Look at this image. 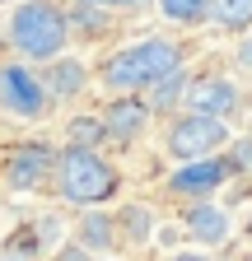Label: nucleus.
<instances>
[{"label": "nucleus", "mask_w": 252, "mask_h": 261, "mask_svg": "<svg viewBox=\"0 0 252 261\" xmlns=\"http://www.w3.org/2000/svg\"><path fill=\"white\" fill-rule=\"evenodd\" d=\"M210 19L229 33L252 28V0H210Z\"/></svg>", "instance_id": "12"}, {"label": "nucleus", "mask_w": 252, "mask_h": 261, "mask_svg": "<svg viewBox=\"0 0 252 261\" xmlns=\"http://www.w3.org/2000/svg\"><path fill=\"white\" fill-rule=\"evenodd\" d=\"M168 70H178V47L164 42V38H149V42H136V47L117 51L103 65V84L117 89V93H131V89L154 84V80L168 75Z\"/></svg>", "instance_id": "2"}, {"label": "nucleus", "mask_w": 252, "mask_h": 261, "mask_svg": "<svg viewBox=\"0 0 252 261\" xmlns=\"http://www.w3.org/2000/svg\"><path fill=\"white\" fill-rule=\"evenodd\" d=\"M238 65H243V70H252V42H243V51H238Z\"/></svg>", "instance_id": "19"}, {"label": "nucleus", "mask_w": 252, "mask_h": 261, "mask_svg": "<svg viewBox=\"0 0 252 261\" xmlns=\"http://www.w3.org/2000/svg\"><path fill=\"white\" fill-rule=\"evenodd\" d=\"M103 121H108V136H121V140H126V136H136V130L149 121V103H136V98H126V93H121L117 103L108 108Z\"/></svg>", "instance_id": "10"}, {"label": "nucleus", "mask_w": 252, "mask_h": 261, "mask_svg": "<svg viewBox=\"0 0 252 261\" xmlns=\"http://www.w3.org/2000/svg\"><path fill=\"white\" fill-rule=\"evenodd\" d=\"M56 177H61V196H66L70 205H98V201H108V196H117L112 163H103L84 145H70L56 159Z\"/></svg>", "instance_id": "3"}, {"label": "nucleus", "mask_w": 252, "mask_h": 261, "mask_svg": "<svg viewBox=\"0 0 252 261\" xmlns=\"http://www.w3.org/2000/svg\"><path fill=\"white\" fill-rule=\"evenodd\" d=\"M187 228H192V238H196V243L215 247V243H224V238H229V215L219 210V205H210V201H201V205L187 210Z\"/></svg>", "instance_id": "9"}, {"label": "nucleus", "mask_w": 252, "mask_h": 261, "mask_svg": "<svg viewBox=\"0 0 252 261\" xmlns=\"http://www.w3.org/2000/svg\"><path fill=\"white\" fill-rule=\"evenodd\" d=\"M159 5L178 23H201V19H210V0H159Z\"/></svg>", "instance_id": "14"}, {"label": "nucleus", "mask_w": 252, "mask_h": 261, "mask_svg": "<svg viewBox=\"0 0 252 261\" xmlns=\"http://www.w3.org/2000/svg\"><path fill=\"white\" fill-rule=\"evenodd\" d=\"M229 177V159H187L173 173V191L182 196H210L219 182Z\"/></svg>", "instance_id": "5"}, {"label": "nucleus", "mask_w": 252, "mask_h": 261, "mask_svg": "<svg viewBox=\"0 0 252 261\" xmlns=\"http://www.w3.org/2000/svg\"><path fill=\"white\" fill-rule=\"evenodd\" d=\"M5 108H14L19 117H38L47 108V98H42V84L23 70V65H10L5 70Z\"/></svg>", "instance_id": "7"}, {"label": "nucleus", "mask_w": 252, "mask_h": 261, "mask_svg": "<svg viewBox=\"0 0 252 261\" xmlns=\"http://www.w3.org/2000/svg\"><path fill=\"white\" fill-rule=\"evenodd\" d=\"M229 168H238V173H252V140L234 145V154H229Z\"/></svg>", "instance_id": "17"}, {"label": "nucleus", "mask_w": 252, "mask_h": 261, "mask_svg": "<svg viewBox=\"0 0 252 261\" xmlns=\"http://www.w3.org/2000/svg\"><path fill=\"white\" fill-rule=\"evenodd\" d=\"M243 261H252V256H243Z\"/></svg>", "instance_id": "22"}, {"label": "nucleus", "mask_w": 252, "mask_h": 261, "mask_svg": "<svg viewBox=\"0 0 252 261\" xmlns=\"http://www.w3.org/2000/svg\"><path fill=\"white\" fill-rule=\"evenodd\" d=\"M84 65L80 61H56L52 56V70H47V89L56 93V98H70V93H80L84 89Z\"/></svg>", "instance_id": "11"}, {"label": "nucleus", "mask_w": 252, "mask_h": 261, "mask_svg": "<svg viewBox=\"0 0 252 261\" xmlns=\"http://www.w3.org/2000/svg\"><path fill=\"white\" fill-rule=\"evenodd\" d=\"M187 108L192 112H210V117H229L238 108V89L229 80H201L187 89Z\"/></svg>", "instance_id": "8"}, {"label": "nucleus", "mask_w": 252, "mask_h": 261, "mask_svg": "<svg viewBox=\"0 0 252 261\" xmlns=\"http://www.w3.org/2000/svg\"><path fill=\"white\" fill-rule=\"evenodd\" d=\"M126 224L136 228V238H145V215H140V210H131V215H126Z\"/></svg>", "instance_id": "18"}, {"label": "nucleus", "mask_w": 252, "mask_h": 261, "mask_svg": "<svg viewBox=\"0 0 252 261\" xmlns=\"http://www.w3.org/2000/svg\"><path fill=\"white\" fill-rule=\"evenodd\" d=\"M103 136H108V121H98V117H75V121H70V145L93 149Z\"/></svg>", "instance_id": "15"}, {"label": "nucleus", "mask_w": 252, "mask_h": 261, "mask_svg": "<svg viewBox=\"0 0 252 261\" xmlns=\"http://www.w3.org/2000/svg\"><path fill=\"white\" fill-rule=\"evenodd\" d=\"M173 261H206L201 252H182V256H173Z\"/></svg>", "instance_id": "20"}, {"label": "nucleus", "mask_w": 252, "mask_h": 261, "mask_svg": "<svg viewBox=\"0 0 252 261\" xmlns=\"http://www.w3.org/2000/svg\"><path fill=\"white\" fill-rule=\"evenodd\" d=\"M178 98H187V80H182V70H168V75L154 80V98H149V108H154V112L173 108Z\"/></svg>", "instance_id": "13"}, {"label": "nucleus", "mask_w": 252, "mask_h": 261, "mask_svg": "<svg viewBox=\"0 0 252 261\" xmlns=\"http://www.w3.org/2000/svg\"><path fill=\"white\" fill-rule=\"evenodd\" d=\"M224 140H229L224 117H210V112H187V117H178L168 126V149L178 159H206V154H215Z\"/></svg>", "instance_id": "4"}, {"label": "nucleus", "mask_w": 252, "mask_h": 261, "mask_svg": "<svg viewBox=\"0 0 252 261\" xmlns=\"http://www.w3.org/2000/svg\"><path fill=\"white\" fill-rule=\"evenodd\" d=\"M108 233H112V219H103V215H89L84 228H80V238H84L89 247H108V243H112Z\"/></svg>", "instance_id": "16"}, {"label": "nucleus", "mask_w": 252, "mask_h": 261, "mask_svg": "<svg viewBox=\"0 0 252 261\" xmlns=\"http://www.w3.org/2000/svg\"><path fill=\"white\" fill-rule=\"evenodd\" d=\"M103 5H126V0H103Z\"/></svg>", "instance_id": "21"}, {"label": "nucleus", "mask_w": 252, "mask_h": 261, "mask_svg": "<svg viewBox=\"0 0 252 261\" xmlns=\"http://www.w3.org/2000/svg\"><path fill=\"white\" fill-rule=\"evenodd\" d=\"M10 38H14V47L28 61H52V56H61V47H66L70 23H66V14H61L52 0H28V5L14 10Z\"/></svg>", "instance_id": "1"}, {"label": "nucleus", "mask_w": 252, "mask_h": 261, "mask_svg": "<svg viewBox=\"0 0 252 261\" xmlns=\"http://www.w3.org/2000/svg\"><path fill=\"white\" fill-rule=\"evenodd\" d=\"M47 168H52V154H47L42 145H23V149H14L10 163H5V182L19 187V191H33V187H42Z\"/></svg>", "instance_id": "6"}]
</instances>
